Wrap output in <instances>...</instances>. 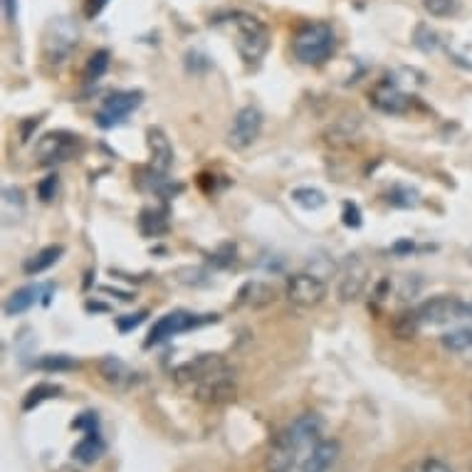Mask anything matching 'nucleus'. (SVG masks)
Returning a JSON list of instances; mask_svg holds the SVG:
<instances>
[{
  "label": "nucleus",
  "mask_w": 472,
  "mask_h": 472,
  "mask_svg": "<svg viewBox=\"0 0 472 472\" xmlns=\"http://www.w3.org/2000/svg\"><path fill=\"white\" fill-rule=\"evenodd\" d=\"M326 297V282L312 272H299L287 282V299L302 310H312Z\"/></svg>",
  "instance_id": "obj_8"
},
{
  "label": "nucleus",
  "mask_w": 472,
  "mask_h": 472,
  "mask_svg": "<svg viewBox=\"0 0 472 472\" xmlns=\"http://www.w3.org/2000/svg\"><path fill=\"white\" fill-rule=\"evenodd\" d=\"M369 277L371 270L361 255H346L339 267V285H337V294L342 302H354L364 294L366 285H369Z\"/></svg>",
  "instance_id": "obj_5"
},
{
  "label": "nucleus",
  "mask_w": 472,
  "mask_h": 472,
  "mask_svg": "<svg viewBox=\"0 0 472 472\" xmlns=\"http://www.w3.org/2000/svg\"><path fill=\"white\" fill-rule=\"evenodd\" d=\"M416 47H421L423 52H435L440 47V37L435 30H430L428 25H418L416 28V37H413Z\"/></svg>",
  "instance_id": "obj_32"
},
{
  "label": "nucleus",
  "mask_w": 472,
  "mask_h": 472,
  "mask_svg": "<svg viewBox=\"0 0 472 472\" xmlns=\"http://www.w3.org/2000/svg\"><path fill=\"white\" fill-rule=\"evenodd\" d=\"M371 101H373V107L381 109V112H386V114H403V112H408V107H410V96L405 94V92H401V87L396 85V82H391V79L381 82V85L373 90Z\"/></svg>",
  "instance_id": "obj_14"
},
{
  "label": "nucleus",
  "mask_w": 472,
  "mask_h": 472,
  "mask_svg": "<svg viewBox=\"0 0 472 472\" xmlns=\"http://www.w3.org/2000/svg\"><path fill=\"white\" fill-rule=\"evenodd\" d=\"M104 450H107L104 448V440H101L99 430H96V433H87L85 438L74 445L72 457L77 462H82V465H94V462L104 455Z\"/></svg>",
  "instance_id": "obj_19"
},
{
  "label": "nucleus",
  "mask_w": 472,
  "mask_h": 472,
  "mask_svg": "<svg viewBox=\"0 0 472 472\" xmlns=\"http://www.w3.org/2000/svg\"><path fill=\"white\" fill-rule=\"evenodd\" d=\"M359 131H361L359 117H344L329 129V134H326L329 139L326 141H329L332 146H348L354 139H359Z\"/></svg>",
  "instance_id": "obj_21"
},
{
  "label": "nucleus",
  "mask_w": 472,
  "mask_h": 472,
  "mask_svg": "<svg viewBox=\"0 0 472 472\" xmlns=\"http://www.w3.org/2000/svg\"><path fill=\"white\" fill-rule=\"evenodd\" d=\"M72 428L87 430V433H96V430H99V416H96L94 410H87V413H82V416L72 423Z\"/></svg>",
  "instance_id": "obj_35"
},
{
  "label": "nucleus",
  "mask_w": 472,
  "mask_h": 472,
  "mask_svg": "<svg viewBox=\"0 0 472 472\" xmlns=\"http://www.w3.org/2000/svg\"><path fill=\"white\" fill-rule=\"evenodd\" d=\"M443 346L453 354H470L472 351V326L467 329H455V332L443 334Z\"/></svg>",
  "instance_id": "obj_25"
},
{
  "label": "nucleus",
  "mask_w": 472,
  "mask_h": 472,
  "mask_svg": "<svg viewBox=\"0 0 472 472\" xmlns=\"http://www.w3.org/2000/svg\"><path fill=\"white\" fill-rule=\"evenodd\" d=\"M235 376L228 366L218 369L215 373H210L208 378H203L201 383H196V398L203 403L218 405V403H228V401L235 398Z\"/></svg>",
  "instance_id": "obj_11"
},
{
  "label": "nucleus",
  "mask_w": 472,
  "mask_h": 472,
  "mask_svg": "<svg viewBox=\"0 0 472 472\" xmlns=\"http://www.w3.org/2000/svg\"><path fill=\"white\" fill-rule=\"evenodd\" d=\"M141 101H144V92L139 90L117 92V94L109 96V99L104 101V107L99 109L96 124H99L101 129H112V126L124 124L126 119H129V114L141 107Z\"/></svg>",
  "instance_id": "obj_6"
},
{
  "label": "nucleus",
  "mask_w": 472,
  "mask_h": 472,
  "mask_svg": "<svg viewBox=\"0 0 472 472\" xmlns=\"http://www.w3.org/2000/svg\"><path fill=\"white\" fill-rule=\"evenodd\" d=\"M79 149V136L67 134V131H50L35 144V158L45 166L52 163H62L74 156Z\"/></svg>",
  "instance_id": "obj_7"
},
{
  "label": "nucleus",
  "mask_w": 472,
  "mask_h": 472,
  "mask_svg": "<svg viewBox=\"0 0 472 472\" xmlns=\"http://www.w3.org/2000/svg\"><path fill=\"white\" fill-rule=\"evenodd\" d=\"M292 201L297 203V205H302L304 210H319L326 203V196L321 191H317V188L304 186V188H294Z\"/></svg>",
  "instance_id": "obj_28"
},
{
  "label": "nucleus",
  "mask_w": 472,
  "mask_h": 472,
  "mask_svg": "<svg viewBox=\"0 0 472 472\" xmlns=\"http://www.w3.org/2000/svg\"><path fill=\"white\" fill-rule=\"evenodd\" d=\"M339 457V443L337 440H321L314 450H312L307 460L302 465V472H326L337 462Z\"/></svg>",
  "instance_id": "obj_18"
},
{
  "label": "nucleus",
  "mask_w": 472,
  "mask_h": 472,
  "mask_svg": "<svg viewBox=\"0 0 472 472\" xmlns=\"http://www.w3.org/2000/svg\"><path fill=\"white\" fill-rule=\"evenodd\" d=\"M139 228H141V233H144V235H149V237L161 235V233L169 230V215H166V210H161V208L141 210Z\"/></svg>",
  "instance_id": "obj_23"
},
{
  "label": "nucleus",
  "mask_w": 472,
  "mask_h": 472,
  "mask_svg": "<svg viewBox=\"0 0 472 472\" xmlns=\"http://www.w3.org/2000/svg\"><path fill=\"white\" fill-rule=\"evenodd\" d=\"M421 472H455L448 462L438 460V457H428L425 462L421 465Z\"/></svg>",
  "instance_id": "obj_38"
},
{
  "label": "nucleus",
  "mask_w": 472,
  "mask_h": 472,
  "mask_svg": "<svg viewBox=\"0 0 472 472\" xmlns=\"http://www.w3.org/2000/svg\"><path fill=\"white\" fill-rule=\"evenodd\" d=\"M337 50V35L332 25L310 23L294 35L292 52L302 65H321Z\"/></svg>",
  "instance_id": "obj_2"
},
{
  "label": "nucleus",
  "mask_w": 472,
  "mask_h": 472,
  "mask_svg": "<svg viewBox=\"0 0 472 472\" xmlns=\"http://www.w3.org/2000/svg\"><path fill=\"white\" fill-rule=\"evenodd\" d=\"M342 220L346 228H359L361 225V210L356 203H344V210H342Z\"/></svg>",
  "instance_id": "obj_36"
},
{
  "label": "nucleus",
  "mask_w": 472,
  "mask_h": 472,
  "mask_svg": "<svg viewBox=\"0 0 472 472\" xmlns=\"http://www.w3.org/2000/svg\"><path fill=\"white\" fill-rule=\"evenodd\" d=\"M109 69V52L107 50H99L94 52V55L90 57V62H87V79L90 82H96V79H101L104 74H107Z\"/></svg>",
  "instance_id": "obj_31"
},
{
  "label": "nucleus",
  "mask_w": 472,
  "mask_h": 472,
  "mask_svg": "<svg viewBox=\"0 0 472 472\" xmlns=\"http://www.w3.org/2000/svg\"><path fill=\"white\" fill-rule=\"evenodd\" d=\"M467 260H470V262H472V245H470V248H467Z\"/></svg>",
  "instance_id": "obj_41"
},
{
  "label": "nucleus",
  "mask_w": 472,
  "mask_h": 472,
  "mask_svg": "<svg viewBox=\"0 0 472 472\" xmlns=\"http://www.w3.org/2000/svg\"><path fill=\"white\" fill-rule=\"evenodd\" d=\"M225 23L230 25L235 47L242 60L248 65H258L270 47V33H267L264 23H260L258 17L248 15V12H233Z\"/></svg>",
  "instance_id": "obj_1"
},
{
  "label": "nucleus",
  "mask_w": 472,
  "mask_h": 472,
  "mask_svg": "<svg viewBox=\"0 0 472 472\" xmlns=\"http://www.w3.org/2000/svg\"><path fill=\"white\" fill-rule=\"evenodd\" d=\"M60 394H62V388L55 386V383H40V386H35L28 391V396H25V401H23V410H33L35 405H40L42 401L57 398Z\"/></svg>",
  "instance_id": "obj_26"
},
{
  "label": "nucleus",
  "mask_w": 472,
  "mask_h": 472,
  "mask_svg": "<svg viewBox=\"0 0 472 472\" xmlns=\"http://www.w3.org/2000/svg\"><path fill=\"white\" fill-rule=\"evenodd\" d=\"M423 8L433 17H450L460 12V0H423Z\"/></svg>",
  "instance_id": "obj_30"
},
{
  "label": "nucleus",
  "mask_w": 472,
  "mask_h": 472,
  "mask_svg": "<svg viewBox=\"0 0 472 472\" xmlns=\"http://www.w3.org/2000/svg\"><path fill=\"white\" fill-rule=\"evenodd\" d=\"M40 294H45V287H37V285H28V287H20L17 292H12L6 302V314L15 317V314H23L37 302Z\"/></svg>",
  "instance_id": "obj_20"
},
{
  "label": "nucleus",
  "mask_w": 472,
  "mask_h": 472,
  "mask_svg": "<svg viewBox=\"0 0 472 472\" xmlns=\"http://www.w3.org/2000/svg\"><path fill=\"white\" fill-rule=\"evenodd\" d=\"M225 361L215 354H201L196 359L186 361V364H180L178 369L174 371V378L178 383H201L203 378H208L210 373H215L218 369H223Z\"/></svg>",
  "instance_id": "obj_13"
},
{
  "label": "nucleus",
  "mask_w": 472,
  "mask_h": 472,
  "mask_svg": "<svg viewBox=\"0 0 472 472\" xmlns=\"http://www.w3.org/2000/svg\"><path fill=\"white\" fill-rule=\"evenodd\" d=\"M144 319H146V312H136V314H126V317H121V319L117 321V326H119V329H121V332H129V329H134V326H139Z\"/></svg>",
  "instance_id": "obj_37"
},
{
  "label": "nucleus",
  "mask_w": 472,
  "mask_h": 472,
  "mask_svg": "<svg viewBox=\"0 0 472 472\" xmlns=\"http://www.w3.org/2000/svg\"><path fill=\"white\" fill-rule=\"evenodd\" d=\"M3 10H6L8 23H15V17H17V3L15 0H3Z\"/></svg>",
  "instance_id": "obj_40"
},
{
  "label": "nucleus",
  "mask_w": 472,
  "mask_h": 472,
  "mask_svg": "<svg viewBox=\"0 0 472 472\" xmlns=\"http://www.w3.org/2000/svg\"><path fill=\"white\" fill-rule=\"evenodd\" d=\"M101 376L107 378L109 383H114V386H121V383L134 381L136 373H131V369L121 359H117V356H107V359L101 361Z\"/></svg>",
  "instance_id": "obj_24"
},
{
  "label": "nucleus",
  "mask_w": 472,
  "mask_h": 472,
  "mask_svg": "<svg viewBox=\"0 0 472 472\" xmlns=\"http://www.w3.org/2000/svg\"><path fill=\"white\" fill-rule=\"evenodd\" d=\"M146 146L151 153V166L158 174H166V171L174 166V146H171L169 136L161 126H149L146 131Z\"/></svg>",
  "instance_id": "obj_15"
},
{
  "label": "nucleus",
  "mask_w": 472,
  "mask_h": 472,
  "mask_svg": "<svg viewBox=\"0 0 472 472\" xmlns=\"http://www.w3.org/2000/svg\"><path fill=\"white\" fill-rule=\"evenodd\" d=\"M35 366L40 371H72V369H77V361L67 354H47L40 361H35Z\"/></svg>",
  "instance_id": "obj_29"
},
{
  "label": "nucleus",
  "mask_w": 472,
  "mask_h": 472,
  "mask_svg": "<svg viewBox=\"0 0 472 472\" xmlns=\"http://www.w3.org/2000/svg\"><path fill=\"white\" fill-rule=\"evenodd\" d=\"M421 324L443 326L453 321H472V299L457 297H433L416 310Z\"/></svg>",
  "instance_id": "obj_4"
},
{
  "label": "nucleus",
  "mask_w": 472,
  "mask_h": 472,
  "mask_svg": "<svg viewBox=\"0 0 472 472\" xmlns=\"http://www.w3.org/2000/svg\"><path fill=\"white\" fill-rule=\"evenodd\" d=\"M277 299L275 287L267 285V282H260V280H250L240 287V292H237V302L242 307H248V310H262V307H270L272 302Z\"/></svg>",
  "instance_id": "obj_17"
},
{
  "label": "nucleus",
  "mask_w": 472,
  "mask_h": 472,
  "mask_svg": "<svg viewBox=\"0 0 472 472\" xmlns=\"http://www.w3.org/2000/svg\"><path fill=\"white\" fill-rule=\"evenodd\" d=\"M297 455H299V450L294 448L289 435L280 433L275 438V443L270 445V453H267V470L270 472H292V467L297 465Z\"/></svg>",
  "instance_id": "obj_16"
},
{
  "label": "nucleus",
  "mask_w": 472,
  "mask_h": 472,
  "mask_svg": "<svg viewBox=\"0 0 472 472\" xmlns=\"http://www.w3.org/2000/svg\"><path fill=\"white\" fill-rule=\"evenodd\" d=\"M205 321H215L213 317H196V314H188V312H171V314L161 317L156 324L151 326V332H149L146 339V346H153V344H161L166 339L176 337V334H183L193 326H201Z\"/></svg>",
  "instance_id": "obj_10"
},
{
  "label": "nucleus",
  "mask_w": 472,
  "mask_h": 472,
  "mask_svg": "<svg viewBox=\"0 0 472 472\" xmlns=\"http://www.w3.org/2000/svg\"><path fill=\"white\" fill-rule=\"evenodd\" d=\"M260 131H262V112L258 107H242L233 119L230 131H228V144L242 151L258 141Z\"/></svg>",
  "instance_id": "obj_9"
},
{
  "label": "nucleus",
  "mask_w": 472,
  "mask_h": 472,
  "mask_svg": "<svg viewBox=\"0 0 472 472\" xmlns=\"http://www.w3.org/2000/svg\"><path fill=\"white\" fill-rule=\"evenodd\" d=\"M109 0H85V15L87 17H96L104 8H107Z\"/></svg>",
  "instance_id": "obj_39"
},
{
  "label": "nucleus",
  "mask_w": 472,
  "mask_h": 472,
  "mask_svg": "<svg viewBox=\"0 0 472 472\" xmlns=\"http://www.w3.org/2000/svg\"><path fill=\"white\" fill-rule=\"evenodd\" d=\"M77 42L79 30L72 17L67 15L52 17L50 23H47L45 33H42V57L52 67H62L72 57V52L77 50Z\"/></svg>",
  "instance_id": "obj_3"
},
{
  "label": "nucleus",
  "mask_w": 472,
  "mask_h": 472,
  "mask_svg": "<svg viewBox=\"0 0 472 472\" xmlns=\"http://www.w3.org/2000/svg\"><path fill=\"white\" fill-rule=\"evenodd\" d=\"M62 253H65L62 245H47V248H42L40 253H35L33 258L25 262V272H28V275H40V272L50 270L52 264L62 258Z\"/></svg>",
  "instance_id": "obj_22"
},
{
  "label": "nucleus",
  "mask_w": 472,
  "mask_h": 472,
  "mask_svg": "<svg viewBox=\"0 0 472 472\" xmlns=\"http://www.w3.org/2000/svg\"><path fill=\"white\" fill-rule=\"evenodd\" d=\"M3 205H6V213L12 208V205L23 213L25 210V193L20 191V188H6V191H3Z\"/></svg>",
  "instance_id": "obj_34"
},
{
  "label": "nucleus",
  "mask_w": 472,
  "mask_h": 472,
  "mask_svg": "<svg viewBox=\"0 0 472 472\" xmlns=\"http://www.w3.org/2000/svg\"><path fill=\"white\" fill-rule=\"evenodd\" d=\"M386 201L394 205V208H416L418 203H421V196H418L416 188H408V186H394L388 191Z\"/></svg>",
  "instance_id": "obj_27"
},
{
  "label": "nucleus",
  "mask_w": 472,
  "mask_h": 472,
  "mask_svg": "<svg viewBox=\"0 0 472 472\" xmlns=\"http://www.w3.org/2000/svg\"><path fill=\"white\" fill-rule=\"evenodd\" d=\"M57 191H60V178H57L55 174L45 176V178L40 180V186H37V196H40V201H42V203L55 201Z\"/></svg>",
  "instance_id": "obj_33"
},
{
  "label": "nucleus",
  "mask_w": 472,
  "mask_h": 472,
  "mask_svg": "<svg viewBox=\"0 0 472 472\" xmlns=\"http://www.w3.org/2000/svg\"><path fill=\"white\" fill-rule=\"evenodd\" d=\"M321 430H324V421L317 413H304L299 416L292 425L287 428L285 433L289 435V440L294 443V448L302 453V450H314L321 443Z\"/></svg>",
  "instance_id": "obj_12"
}]
</instances>
